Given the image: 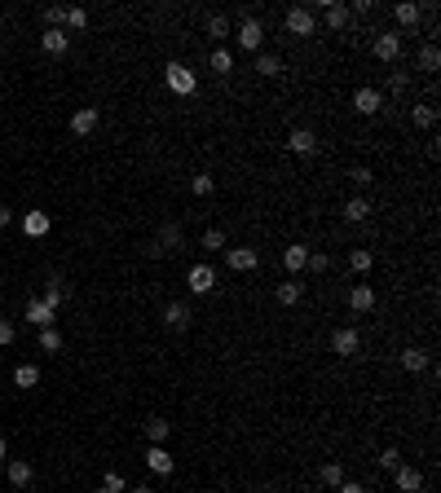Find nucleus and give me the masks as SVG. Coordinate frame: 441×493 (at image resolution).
Wrapping results in <instances>:
<instances>
[{
	"mask_svg": "<svg viewBox=\"0 0 441 493\" xmlns=\"http://www.w3.org/2000/svg\"><path fill=\"white\" fill-rule=\"evenodd\" d=\"M5 344H14V322L0 317V348H5Z\"/></svg>",
	"mask_w": 441,
	"mask_h": 493,
	"instance_id": "a18cd8bd",
	"label": "nucleus"
},
{
	"mask_svg": "<svg viewBox=\"0 0 441 493\" xmlns=\"http://www.w3.org/2000/svg\"><path fill=\"white\" fill-rule=\"evenodd\" d=\"M349 264H353V273H366V269L375 264V256H371V251H353V256H349Z\"/></svg>",
	"mask_w": 441,
	"mask_h": 493,
	"instance_id": "4c0bfd02",
	"label": "nucleus"
},
{
	"mask_svg": "<svg viewBox=\"0 0 441 493\" xmlns=\"http://www.w3.org/2000/svg\"><path fill=\"white\" fill-rule=\"evenodd\" d=\"M0 463H5V440H0Z\"/></svg>",
	"mask_w": 441,
	"mask_h": 493,
	"instance_id": "8fccbe9b",
	"label": "nucleus"
},
{
	"mask_svg": "<svg viewBox=\"0 0 441 493\" xmlns=\"http://www.w3.org/2000/svg\"><path fill=\"white\" fill-rule=\"evenodd\" d=\"M62 27H71V31L89 27V14H84V9H66V22H62Z\"/></svg>",
	"mask_w": 441,
	"mask_h": 493,
	"instance_id": "ea45409f",
	"label": "nucleus"
},
{
	"mask_svg": "<svg viewBox=\"0 0 441 493\" xmlns=\"http://www.w3.org/2000/svg\"><path fill=\"white\" fill-rule=\"evenodd\" d=\"M305 269H314V273H327V269H331V260L323 256V251H314V256L305 260Z\"/></svg>",
	"mask_w": 441,
	"mask_h": 493,
	"instance_id": "37998d69",
	"label": "nucleus"
},
{
	"mask_svg": "<svg viewBox=\"0 0 441 493\" xmlns=\"http://www.w3.org/2000/svg\"><path fill=\"white\" fill-rule=\"evenodd\" d=\"M204 27H208V40H230V31H234V22L230 18H225V14H208V22H204Z\"/></svg>",
	"mask_w": 441,
	"mask_h": 493,
	"instance_id": "a211bd4d",
	"label": "nucleus"
},
{
	"mask_svg": "<svg viewBox=\"0 0 441 493\" xmlns=\"http://www.w3.org/2000/svg\"><path fill=\"white\" fill-rule=\"evenodd\" d=\"M98 493H111V489H98Z\"/></svg>",
	"mask_w": 441,
	"mask_h": 493,
	"instance_id": "3c124183",
	"label": "nucleus"
},
{
	"mask_svg": "<svg viewBox=\"0 0 441 493\" xmlns=\"http://www.w3.org/2000/svg\"><path fill=\"white\" fill-rule=\"evenodd\" d=\"M71 132H75V137H89V132H98V106H84V111H75V119H71Z\"/></svg>",
	"mask_w": 441,
	"mask_h": 493,
	"instance_id": "2eb2a0df",
	"label": "nucleus"
},
{
	"mask_svg": "<svg viewBox=\"0 0 441 493\" xmlns=\"http://www.w3.org/2000/svg\"><path fill=\"white\" fill-rule=\"evenodd\" d=\"M163 247H168V251L181 247V225H163V230H159V247H154V251H163Z\"/></svg>",
	"mask_w": 441,
	"mask_h": 493,
	"instance_id": "c85d7f7f",
	"label": "nucleus"
},
{
	"mask_svg": "<svg viewBox=\"0 0 441 493\" xmlns=\"http://www.w3.org/2000/svg\"><path fill=\"white\" fill-rule=\"evenodd\" d=\"M379 106H384V93L379 89H357L353 93V111L357 115H379Z\"/></svg>",
	"mask_w": 441,
	"mask_h": 493,
	"instance_id": "6e6552de",
	"label": "nucleus"
},
{
	"mask_svg": "<svg viewBox=\"0 0 441 493\" xmlns=\"http://www.w3.org/2000/svg\"><path fill=\"white\" fill-rule=\"evenodd\" d=\"M393 18L402 22V27H420V18H424V9L420 5H411V0H402L397 9H393Z\"/></svg>",
	"mask_w": 441,
	"mask_h": 493,
	"instance_id": "4be33fe9",
	"label": "nucleus"
},
{
	"mask_svg": "<svg viewBox=\"0 0 441 493\" xmlns=\"http://www.w3.org/2000/svg\"><path fill=\"white\" fill-rule=\"evenodd\" d=\"M357 348H362V335H357L353 326H340V331H331V353H340V357H353Z\"/></svg>",
	"mask_w": 441,
	"mask_h": 493,
	"instance_id": "423d86ee",
	"label": "nucleus"
},
{
	"mask_svg": "<svg viewBox=\"0 0 441 493\" xmlns=\"http://www.w3.org/2000/svg\"><path fill=\"white\" fill-rule=\"evenodd\" d=\"M212 185H217V181H212V176H208V172H199V176H195V181H190V189H195V194H199V198H204V194H212Z\"/></svg>",
	"mask_w": 441,
	"mask_h": 493,
	"instance_id": "a19ab883",
	"label": "nucleus"
},
{
	"mask_svg": "<svg viewBox=\"0 0 441 493\" xmlns=\"http://www.w3.org/2000/svg\"><path fill=\"white\" fill-rule=\"evenodd\" d=\"M260 40H265V27H260L256 18H243L238 22V49H260Z\"/></svg>",
	"mask_w": 441,
	"mask_h": 493,
	"instance_id": "0eeeda50",
	"label": "nucleus"
},
{
	"mask_svg": "<svg viewBox=\"0 0 441 493\" xmlns=\"http://www.w3.org/2000/svg\"><path fill=\"white\" fill-rule=\"evenodd\" d=\"M40 49H44V53H53V57H62V53L71 49V35H66L62 27H49V31L40 35Z\"/></svg>",
	"mask_w": 441,
	"mask_h": 493,
	"instance_id": "9d476101",
	"label": "nucleus"
},
{
	"mask_svg": "<svg viewBox=\"0 0 441 493\" xmlns=\"http://www.w3.org/2000/svg\"><path fill=\"white\" fill-rule=\"evenodd\" d=\"M40 348H44V353H57V348H62V335H57L53 326H44L40 331Z\"/></svg>",
	"mask_w": 441,
	"mask_h": 493,
	"instance_id": "f704fd0d",
	"label": "nucleus"
},
{
	"mask_svg": "<svg viewBox=\"0 0 441 493\" xmlns=\"http://www.w3.org/2000/svg\"><path fill=\"white\" fill-rule=\"evenodd\" d=\"M0 291H5V282H0Z\"/></svg>",
	"mask_w": 441,
	"mask_h": 493,
	"instance_id": "864d4df0",
	"label": "nucleus"
},
{
	"mask_svg": "<svg viewBox=\"0 0 441 493\" xmlns=\"http://www.w3.org/2000/svg\"><path fill=\"white\" fill-rule=\"evenodd\" d=\"M366 216H371V198H362V194H357V198H349V203H344V221H366Z\"/></svg>",
	"mask_w": 441,
	"mask_h": 493,
	"instance_id": "b1692460",
	"label": "nucleus"
},
{
	"mask_svg": "<svg viewBox=\"0 0 441 493\" xmlns=\"http://www.w3.org/2000/svg\"><path fill=\"white\" fill-rule=\"evenodd\" d=\"M204 251H225V230H204Z\"/></svg>",
	"mask_w": 441,
	"mask_h": 493,
	"instance_id": "c9c22d12",
	"label": "nucleus"
},
{
	"mask_svg": "<svg viewBox=\"0 0 441 493\" xmlns=\"http://www.w3.org/2000/svg\"><path fill=\"white\" fill-rule=\"evenodd\" d=\"M62 299H66V286H62V278H49L44 282V304H49L53 313L62 308Z\"/></svg>",
	"mask_w": 441,
	"mask_h": 493,
	"instance_id": "a878e982",
	"label": "nucleus"
},
{
	"mask_svg": "<svg viewBox=\"0 0 441 493\" xmlns=\"http://www.w3.org/2000/svg\"><path fill=\"white\" fill-rule=\"evenodd\" d=\"M305 260H309V247H300V243H291L287 251H282V264H287V273H300Z\"/></svg>",
	"mask_w": 441,
	"mask_h": 493,
	"instance_id": "5701e85b",
	"label": "nucleus"
},
{
	"mask_svg": "<svg viewBox=\"0 0 441 493\" xmlns=\"http://www.w3.org/2000/svg\"><path fill=\"white\" fill-rule=\"evenodd\" d=\"M146 467H150V472L154 476H172V454L168 449H163V445H150V454H146Z\"/></svg>",
	"mask_w": 441,
	"mask_h": 493,
	"instance_id": "ddd939ff",
	"label": "nucleus"
},
{
	"mask_svg": "<svg viewBox=\"0 0 441 493\" xmlns=\"http://www.w3.org/2000/svg\"><path fill=\"white\" fill-rule=\"evenodd\" d=\"M379 467H384V472H397V467H402V449H393V445H388V449L379 454Z\"/></svg>",
	"mask_w": 441,
	"mask_h": 493,
	"instance_id": "58836bf2",
	"label": "nucleus"
},
{
	"mask_svg": "<svg viewBox=\"0 0 441 493\" xmlns=\"http://www.w3.org/2000/svg\"><path fill=\"white\" fill-rule=\"evenodd\" d=\"M349 181H353V185H371V181H375V172H371V167H353Z\"/></svg>",
	"mask_w": 441,
	"mask_h": 493,
	"instance_id": "c03bdc74",
	"label": "nucleus"
},
{
	"mask_svg": "<svg viewBox=\"0 0 441 493\" xmlns=\"http://www.w3.org/2000/svg\"><path fill=\"white\" fill-rule=\"evenodd\" d=\"M349 308L353 313H371L375 308V291H371V286H353V291H349Z\"/></svg>",
	"mask_w": 441,
	"mask_h": 493,
	"instance_id": "aec40b11",
	"label": "nucleus"
},
{
	"mask_svg": "<svg viewBox=\"0 0 441 493\" xmlns=\"http://www.w3.org/2000/svg\"><path fill=\"white\" fill-rule=\"evenodd\" d=\"M31 463H22V458H14V463H9V472H5V480H9V485H18V489H27L31 485Z\"/></svg>",
	"mask_w": 441,
	"mask_h": 493,
	"instance_id": "412c9836",
	"label": "nucleus"
},
{
	"mask_svg": "<svg viewBox=\"0 0 441 493\" xmlns=\"http://www.w3.org/2000/svg\"><path fill=\"white\" fill-rule=\"evenodd\" d=\"M163 326L186 331V326H190V308H186V304H177V299H172V304H163Z\"/></svg>",
	"mask_w": 441,
	"mask_h": 493,
	"instance_id": "f3484780",
	"label": "nucleus"
},
{
	"mask_svg": "<svg viewBox=\"0 0 441 493\" xmlns=\"http://www.w3.org/2000/svg\"><path fill=\"white\" fill-rule=\"evenodd\" d=\"M287 31H291V35H314V31H318V14H314L309 5L287 9Z\"/></svg>",
	"mask_w": 441,
	"mask_h": 493,
	"instance_id": "f03ea898",
	"label": "nucleus"
},
{
	"mask_svg": "<svg viewBox=\"0 0 441 493\" xmlns=\"http://www.w3.org/2000/svg\"><path fill=\"white\" fill-rule=\"evenodd\" d=\"M14 383H18V388H35V383H40V370H35V366H18Z\"/></svg>",
	"mask_w": 441,
	"mask_h": 493,
	"instance_id": "473e14b6",
	"label": "nucleus"
},
{
	"mask_svg": "<svg viewBox=\"0 0 441 493\" xmlns=\"http://www.w3.org/2000/svg\"><path fill=\"white\" fill-rule=\"evenodd\" d=\"M323 18H327L331 31H344L353 14H349V5H340V0H323Z\"/></svg>",
	"mask_w": 441,
	"mask_h": 493,
	"instance_id": "1a4fd4ad",
	"label": "nucleus"
},
{
	"mask_svg": "<svg viewBox=\"0 0 441 493\" xmlns=\"http://www.w3.org/2000/svg\"><path fill=\"white\" fill-rule=\"evenodd\" d=\"M441 66V49H437V44H424V49H420V71H437Z\"/></svg>",
	"mask_w": 441,
	"mask_h": 493,
	"instance_id": "2f4dec72",
	"label": "nucleus"
},
{
	"mask_svg": "<svg viewBox=\"0 0 441 493\" xmlns=\"http://www.w3.org/2000/svg\"><path fill=\"white\" fill-rule=\"evenodd\" d=\"M336 493H366V485H357V480H344Z\"/></svg>",
	"mask_w": 441,
	"mask_h": 493,
	"instance_id": "49530a36",
	"label": "nucleus"
},
{
	"mask_svg": "<svg viewBox=\"0 0 441 493\" xmlns=\"http://www.w3.org/2000/svg\"><path fill=\"white\" fill-rule=\"evenodd\" d=\"M287 146H291L296 154H314V146H318V137H314V132H309V128H291Z\"/></svg>",
	"mask_w": 441,
	"mask_h": 493,
	"instance_id": "6ab92c4d",
	"label": "nucleus"
},
{
	"mask_svg": "<svg viewBox=\"0 0 441 493\" xmlns=\"http://www.w3.org/2000/svg\"><path fill=\"white\" fill-rule=\"evenodd\" d=\"M411 119H415V128H433L437 124V111H433V106H415Z\"/></svg>",
	"mask_w": 441,
	"mask_h": 493,
	"instance_id": "72a5a7b5",
	"label": "nucleus"
},
{
	"mask_svg": "<svg viewBox=\"0 0 441 493\" xmlns=\"http://www.w3.org/2000/svg\"><path fill=\"white\" fill-rule=\"evenodd\" d=\"M371 49H375L379 62H397V57H402V35H397V31H379Z\"/></svg>",
	"mask_w": 441,
	"mask_h": 493,
	"instance_id": "39448f33",
	"label": "nucleus"
},
{
	"mask_svg": "<svg viewBox=\"0 0 441 493\" xmlns=\"http://www.w3.org/2000/svg\"><path fill=\"white\" fill-rule=\"evenodd\" d=\"M402 370H411V375L428 370V353H424V348H406V353H402Z\"/></svg>",
	"mask_w": 441,
	"mask_h": 493,
	"instance_id": "393cba45",
	"label": "nucleus"
},
{
	"mask_svg": "<svg viewBox=\"0 0 441 493\" xmlns=\"http://www.w3.org/2000/svg\"><path fill=\"white\" fill-rule=\"evenodd\" d=\"M225 264L234 273H252L260 264V256H256V247H225Z\"/></svg>",
	"mask_w": 441,
	"mask_h": 493,
	"instance_id": "20e7f679",
	"label": "nucleus"
},
{
	"mask_svg": "<svg viewBox=\"0 0 441 493\" xmlns=\"http://www.w3.org/2000/svg\"><path fill=\"white\" fill-rule=\"evenodd\" d=\"M393 476H397V489H402V493H420V489H424V472H420V467H406V463H402Z\"/></svg>",
	"mask_w": 441,
	"mask_h": 493,
	"instance_id": "4468645a",
	"label": "nucleus"
},
{
	"mask_svg": "<svg viewBox=\"0 0 441 493\" xmlns=\"http://www.w3.org/2000/svg\"><path fill=\"white\" fill-rule=\"evenodd\" d=\"M168 431H172L168 418H146V436H150V445H163V440H168Z\"/></svg>",
	"mask_w": 441,
	"mask_h": 493,
	"instance_id": "bb28decb",
	"label": "nucleus"
},
{
	"mask_svg": "<svg viewBox=\"0 0 441 493\" xmlns=\"http://www.w3.org/2000/svg\"><path fill=\"white\" fill-rule=\"evenodd\" d=\"M300 295H305V282H278V286H273V299H278L282 308L300 304Z\"/></svg>",
	"mask_w": 441,
	"mask_h": 493,
	"instance_id": "dca6fc26",
	"label": "nucleus"
},
{
	"mask_svg": "<svg viewBox=\"0 0 441 493\" xmlns=\"http://www.w3.org/2000/svg\"><path fill=\"white\" fill-rule=\"evenodd\" d=\"M102 489H111V493H128V480L119 476V472H106V476H102Z\"/></svg>",
	"mask_w": 441,
	"mask_h": 493,
	"instance_id": "e433bc0d",
	"label": "nucleus"
},
{
	"mask_svg": "<svg viewBox=\"0 0 441 493\" xmlns=\"http://www.w3.org/2000/svg\"><path fill=\"white\" fill-rule=\"evenodd\" d=\"M44 22H49V27H62V22H66V9H62V5H49V9H44Z\"/></svg>",
	"mask_w": 441,
	"mask_h": 493,
	"instance_id": "79ce46f5",
	"label": "nucleus"
},
{
	"mask_svg": "<svg viewBox=\"0 0 441 493\" xmlns=\"http://www.w3.org/2000/svg\"><path fill=\"white\" fill-rule=\"evenodd\" d=\"M128 493H154V489L150 485H137V489H128Z\"/></svg>",
	"mask_w": 441,
	"mask_h": 493,
	"instance_id": "09e8293b",
	"label": "nucleus"
},
{
	"mask_svg": "<svg viewBox=\"0 0 441 493\" xmlns=\"http://www.w3.org/2000/svg\"><path fill=\"white\" fill-rule=\"evenodd\" d=\"M49 230H53L49 212H27V216H22V234H27V238H44Z\"/></svg>",
	"mask_w": 441,
	"mask_h": 493,
	"instance_id": "9b49d317",
	"label": "nucleus"
},
{
	"mask_svg": "<svg viewBox=\"0 0 441 493\" xmlns=\"http://www.w3.org/2000/svg\"><path fill=\"white\" fill-rule=\"evenodd\" d=\"M0 379H5V370H0Z\"/></svg>",
	"mask_w": 441,
	"mask_h": 493,
	"instance_id": "603ef678",
	"label": "nucleus"
},
{
	"mask_svg": "<svg viewBox=\"0 0 441 493\" xmlns=\"http://www.w3.org/2000/svg\"><path fill=\"white\" fill-rule=\"evenodd\" d=\"M278 71H282V62H278V57H273V53H260V57H256V75L273 80V75H278Z\"/></svg>",
	"mask_w": 441,
	"mask_h": 493,
	"instance_id": "7c9ffc66",
	"label": "nucleus"
},
{
	"mask_svg": "<svg viewBox=\"0 0 441 493\" xmlns=\"http://www.w3.org/2000/svg\"><path fill=\"white\" fill-rule=\"evenodd\" d=\"M208 66L217 71V75H230V71H234V53H230V49H212V57H208Z\"/></svg>",
	"mask_w": 441,
	"mask_h": 493,
	"instance_id": "cd10ccee",
	"label": "nucleus"
},
{
	"mask_svg": "<svg viewBox=\"0 0 441 493\" xmlns=\"http://www.w3.org/2000/svg\"><path fill=\"white\" fill-rule=\"evenodd\" d=\"M27 322H31V326H53V322H57V313L49 308V304H44V299H27Z\"/></svg>",
	"mask_w": 441,
	"mask_h": 493,
	"instance_id": "f8f14e48",
	"label": "nucleus"
},
{
	"mask_svg": "<svg viewBox=\"0 0 441 493\" xmlns=\"http://www.w3.org/2000/svg\"><path fill=\"white\" fill-rule=\"evenodd\" d=\"M9 221H14V212H9V207H0V230H5Z\"/></svg>",
	"mask_w": 441,
	"mask_h": 493,
	"instance_id": "de8ad7c7",
	"label": "nucleus"
},
{
	"mask_svg": "<svg viewBox=\"0 0 441 493\" xmlns=\"http://www.w3.org/2000/svg\"><path fill=\"white\" fill-rule=\"evenodd\" d=\"M163 80H168V89L177 93V97H190V93L199 89V75L190 71L186 62H168V71H163Z\"/></svg>",
	"mask_w": 441,
	"mask_h": 493,
	"instance_id": "f257e3e1",
	"label": "nucleus"
},
{
	"mask_svg": "<svg viewBox=\"0 0 441 493\" xmlns=\"http://www.w3.org/2000/svg\"><path fill=\"white\" fill-rule=\"evenodd\" d=\"M318 480H323V485H331V489H340V485H344V467H340V463H323Z\"/></svg>",
	"mask_w": 441,
	"mask_h": 493,
	"instance_id": "c756f323",
	"label": "nucleus"
},
{
	"mask_svg": "<svg viewBox=\"0 0 441 493\" xmlns=\"http://www.w3.org/2000/svg\"><path fill=\"white\" fill-rule=\"evenodd\" d=\"M186 286L195 295H208L212 286H217V269L212 264H190V273H186Z\"/></svg>",
	"mask_w": 441,
	"mask_h": 493,
	"instance_id": "7ed1b4c3",
	"label": "nucleus"
}]
</instances>
